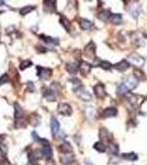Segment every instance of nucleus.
<instances>
[{"mask_svg":"<svg viewBox=\"0 0 147 165\" xmlns=\"http://www.w3.org/2000/svg\"><path fill=\"white\" fill-rule=\"evenodd\" d=\"M29 122L31 123L32 125H38L40 123V117H38V114H32L30 116V119H29Z\"/></svg>","mask_w":147,"mask_h":165,"instance_id":"nucleus-24","label":"nucleus"},{"mask_svg":"<svg viewBox=\"0 0 147 165\" xmlns=\"http://www.w3.org/2000/svg\"><path fill=\"white\" fill-rule=\"evenodd\" d=\"M0 151H1L3 156H6V154H7V152H8V149H7V146H6V144L0 143Z\"/></svg>","mask_w":147,"mask_h":165,"instance_id":"nucleus-36","label":"nucleus"},{"mask_svg":"<svg viewBox=\"0 0 147 165\" xmlns=\"http://www.w3.org/2000/svg\"><path fill=\"white\" fill-rule=\"evenodd\" d=\"M57 110H58V114H62V116L68 117L73 114V109H71V107L66 103H60L59 105H58Z\"/></svg>","mask_w":147,"mask_h":165,"instance_id":"nucleus-4","label":"nucleus"},{"mask_svg":"<svg viewBox=\"0 0 147 165\" xmlns=\"http://www.w3.org/2000/svg\"><path fill=\"white\" fill-rule=\"evenodd\" d=\"M116 93H118L119 96H123V95L127 94V89H126V87L123 85V84H121V85L118 87V89H116Z\"/></svg>","mask_w":147,"mask_h":165,"instance_id":"nucleus-32","label":"nucleus"},{"mask_svg":"<svg viewBox=\"0 0 147 165\" xmlns=\"http://www.w3.org/2000/svg\"><path fill=\"white\" fill-rule=\"evenodd\" d=\"M111 16V13H110V11L109 10H103L102 12H100L99 13V19H101V20H103V21H107V20H109V17Z\"/></svg>","mask_w":147,"mask_h":165,"instance_id":"nucleus-29","label":"nucleus"},{"mask_svg":"<svg viewBox=\"0 0 147 165\" xmlns=\"http://www.w3.org/2000/svg\"><path fill=\"white\" fill-rule=\"evenodd\" d=\"M32 136H33V139H34V140H35V141H38V140H40V136H38V133H36V132H32Z\"/></svg>","mask_w":147,"mask_h":165,"instance_id":"nucleus-39","label":"nucleus"},{"mask_svg":"<svg viewBox=\"0 0 147 165\" xmlns=\"http://www.w3.org/2000/svg\"><path fill=\"white\" fill-rule=\"evenodd\" d=\"M118 114V110L114 107H109L107 109L103 110L102 112V117L103 118H111V117H115Z\"/></svg>","mask_w":147,"mask_h":165,"instance_id":"nucleus-12","label":"nucleus"},{"mask_svg":"<svg viewBox=\"0 0 147 165\" xmlns=\"http://www.w3.org/2000/svg\"><path fill=\"white\" fill-rule=\"evenodd\" d=\"M27 88H28V90L29 92H31V93H33L34 90H35V88H34V85H33V82H29L27 84Z\"/></svg>","mask_w":147,"mask_h":165,"instance_id":"nucleus-37","label":"nucleus"},{"mask_svg":"<svg viewBox=\"0 0 147 165\" xmlns=\"http://www.w3.org/2000/svg\"><path fill=\"white\" fill-rule=\"evenodd\" d=\"M134 77H135L137 80H138V79H145L144 73H143L142 69H139V68L134 69Z\"/></svg>","mask_w":147,"mask_h":165,"instance_id":"nucleus-30","label":"nucleus"},{"mask_svg":"<svg viewBox=\"0 0 147 165\" xmlns=\"http://www.w3.org/2000/svg\"><path fill=\"white\" fill-rule=\"evenodd\" d=\"M0 165H10V162L6 156H3V160H0Z\"/></svg>","mask_w":147,"mask_h":165,"instance_id":"nucleus-38","label":"nucleus"},{"mask_svg":"<svg viewBox=\"0 0 147 165\" xmlns=\"http://www.w3.org/2000/svg\"><path fill=\"white\" fill-rule=\"evenodd\" d=\"M94 92L98 98H104L105 95H107L104 85H103V84H97V85L94 87Z\"/></svg>","mask_w":147,"mask_h":165,"instance_id":"nucleus-7","label":"nucleus"},{"mask_svg":"<svg viewBox=\"0 0 147 165\" xmlns=\"http://www.w3.org/2000/svg\"><path fill=\"white\" fill-rule=\"evenodd\" d=\"M36 69H38V76L40 78H42V79H49L52 76V74H53V72H52L51 68H47V67H42V66H38L36 67Z\"/></svg>","mask_w":147,"mask_h":165,"instance_id":"nucleus-3","label":"nucleus"},{"mask_svg":"<svg viewBox=\"0 0 147 165\" xmlns=\"http://www.w3.org/2000/svg\"><path fill=\"white\" fill-rule=\"evenodd\" d=\"M99 136L102 141H109L111 139V133L105 128H101L100 131H99Z\"/></svg>","mask_w":147,"mask_h":165,"instance_id":"nucleus-15","label":"nucleus"},{"mask_svg":"<svg viewBox=\"0 0 147 165\" xmlns=\"http://www.w3.org/2000/svg\"><path fill=\"white\" fill-rule=\"evenodd\" d=\"M85 165H94V164H92V162L90 160H86L85 161Z\"/></svg>","mask_w":147,"mask_h":165,"instance_id":"nucleus-40","label":"nucleus"},{"mask_svg":"<svg viewBox=\"0 0 147 165\" xmlns=\"http://www.w3.org/2000/svg\"><path fill=\"white\" fill-rule=\"evenodd\" d=\"M92 25H94V23H92L90 20H88V19H81L80 20V27H81V29L83 30L91 29Z\"/></svg>","mask_w":147,"mask_h":165,"instance_id":"nucleus-20","label":"nucleus"},{"mask_svg":"<svg viewBox=\"0 0 147 165\" xmlns=\"http://www.w3.org/2000/svg\"><path fill=\"white\" fill-rule=\"evenodd\" d=\"M127 60H129L127 62L131 63V64H133V65H135V66H137V67H142L143 65H144V62H145L144 58L137 53H131L129 55V58H127Z\"/></svg>","mask_w":147,"mask_h":165,"instance_id":"nucleus-2","label":"nucleus"},{"mask_svg":"<svg viewBox=\"0 0 147 165\" xmlns=\"http://www.w3.org/2000/svg\"><path fill=\"white\" fill-rule=\"evenodd\" d=\"M84 54L88 58H94V56H96V45L92 42H90L84 50Z\"/></svg>","mask_w":147,"mask_h":165,"instance_id":"nucleus-5","label":"nucleus"},{"mask_svg":"<svg viewBox=\"0 0 147 165\" xmlns=\"http://www.w3.org/2000/svg\"><path fill=\"white\" fill-rule=\"evenodd\" d=\"M41 152H42L43 157H46L47 160L53 156V150H52L51 145H48V146H44L42 150H41Z\"/></svg>","mask_w":147,"mask_h":165,"instance_id":"nucleus-19","label":"nucleus"},{"mask_svg":"<svg viewBox=\"0 0 147 165\" xmlns=\"http://www.w3.org/2000/svg\"><path fill=\"white\" fill-rule=\"evenodd\" d=\"M140 12H142V7H140L139 3H135V5L132 6V8L129 9V14H131L133 18L137 19L138 16L140 14Z\"/></svg>","mask_w":147,"mask_h":165,"instance_id":"nucleus-11","label":"nucleus"},{"mask_svg":"<svg viewBox=\"0 0 147 165\" xmlns=\"http://www.w3.org/2000/svg\"><path fill=\"white\" fill-rule=\"evenodd\" d=\"M43 96H44V98L46 99L47 101H54L56 99L55 93H54V90L51 89V88H44V89H43Z\"/></svg>","mask_w":147,"mask_h":165,"instance_id":"nucleus-10","label":"nucleus"},{"mask_svg":"<svg viewBox=\"0 0 147 165\" xmlns=\"http://www.w3.org/2000/svg\"><path fill=\"white\" fill-rule=\"evenodd\" d=\"M34 9H35V7H34V6H27V7L21 8L19 12H20L21 16H25V14H28V13H30L31 11H33Z\"/></svg>","mask_w":147,"mask_h":165,"instance_id":"nucleus-25","label":"nucleus"},{"mask_svg":"<svg viewBox=\"0 0 147 165\" xmlns=\"http://www.w3.org/2000/svg\"><path fill=\"white\" fill-rule=\"evenodd\" d=\"M91 65L89 64V63L87 62H83L80 64V66H79V69H80V73L83 74L84 76H87L88 74L91 72Z\"/></svg>","mask_w":147,"mask_h":165,"instance_id":"nucleus-14","label":"nucleus"},{"mask_svg":"<svg viewBox=\"0 0 147 165\" xmlns=\"http://www.w3.org/2000/svg\"><path fill=\"white\" fill-rule=\"evenodd\" d=\"M75 161V155L73 153H64L60 155V162L64 165H68Z\"/></svg>","mask_w":147,"mask_h":165,"instance_id":"nucleus-8","label":"nucleus"},{"mask_svg":"<svg viewBox=\"0 0 147 165\" xmlns=\"http://www.w3.org/2000/svg\"><path fill=\"white\" fill-rule=\"evenodd\" d=\"M30 66H32V62L30 60H28V61H23V62H21V64H20V69H25V68H28V67H30Z\"/></svg>","mask_w":147,"mask_h":165,"instance_id":"nucleus-33","label":"nucleus"},{"mask_svg":"<svg viewBox=\"0 0 147 165\" xmlns=\"http://www.w3.org/2000/svg\"><path fill=\"white\" fill-rule=\"evenodd\" d=\"M99 65H100V66L102 67V68H104V69H110L112 67L111 63L108 62V61H100Z\"/></svg>","mask_w":147,"mask_h":165,"instance_id":"nucleus-34","label":"nucleus"},{"mask_svg":"<svg viewBox=\"0 0 147 165\" xmlns=\"http://www.w3.org/2000/svg\"><path fill=\"white\" fill-rule=\"evenodd\" d=\"M76 94H77V96H78L79 98L81 99V100H84V101H90V100H91V94H90V93H88L87 90L83 89V88H79V89H77Z\"/></svg>","mask_w":147,"mask_h":165,"instance_id":"nucleus-9","label":"nucleus"},{"mask_svg":"<svg viewBox=\"0 0 147 165\" xmlns=\"http://www.w3.org/2000/svg\"><path fill=\"white\" fill-rule=\"evenodd\" d=\"M60 24L65 28L66 31H70V27H71V23L69 22V20L66 18V17H60Z\"/></svg>","mask_w":147,"mask_h":165,"instance_id":"nucleus-22","label":"nucleus"},{"mask_svg":"<svg viewBox=\"0 0 147 165\" xmlns=\"http://www.w3.org/2000/svg\"><path fill=\"white\" fill-rule=\"evenodd\" d=\"M94 150H96V151L101 152V153L105 152V150H107V147H105V145L103 144V142H97V143H94Z\"/></svg>","mask_w":147,"mask_h":165,"instance_id":"nucleus-27","label":"nucleus"},{"mask_svg":"<svg viewBox=\"0 0 147 165\" xmlns=\"http://www.w3.org/2000/svg\"><path fill=\"white\" fill-rule=\"evenodd\" d=\"M123 158H125V160H129V161H135V160H137V154L136 153H125V154H123Z\"/></svg>","mask_w":147,"mask_h":165,"instance_id":"nucleus-31","label":"nucleus"},{"mask_svg":"<svg viewBox=\"0 0 147 165\" xmlns=\"http://www.w3.org/2000/svg\"><path fill=\"white\" fill-rule=\"evenodd\" d=\"M14 120H16L17 127H24L25 120H24V112H23L22 108L18 105L14 104Z\"/></svg>","mask_w":147,"mask_h":165,"instance_id":"nucleus-1","label":"nucleus"},{"mask_svg":"<svg viewBox=\"0 0 147 165\" xmlns=\"http://www.w3.org/2000/svg\"><path fill=\"white\" fill-rule=\"evenodd\" d=\"M5 134H1V136H0V143H3V140H5Z\"/></svg>","mask_w":147,"mask_h":165,"instance_id":"nucleus-41","label":"nucleus"},{"mask_svg":"<svg viewBox=\"0 0 147 165\" xmlns=\"http://www.w3.org/2000/svg\"><path fill=\"white\" fill-rule=\"evenodd\" d=\"M41 39H43V41L46 43H49V44H58L57 39H53L51 36H46V35H41Z\"/></svg>","mask_w":147,"mask_h":165,"instance_id":"nucleus-28","label":"nucleus"},{"mask_svg":"<svg viewBox=\"0 0 147 165\" xmlns=\"http://www.w3.org/2000/svg\"><path fill=\"white\" fill-rule=\"evenodd\" d=\"M8 82H9V76H8V74H3V75L0 76V86L5 85Z\"/></svg>","mask_w":147,"mask_h":165,"instance_id":"nucleus-35","label":"nucleus"},{"mask_svg":"<svg viewBox=\"0 0 147 165\" xmlns=\"http://www.w3.org/2000/svg\"><path fill=\"white\" fill-rule=\"evenodd\" d=\"M113 67L115 69H118V71L123 72V71H126V69L129 68V63L127 62L126 60H122L121 62H119V63H116V64H114Z\"/></svg>","mask_w":147,"mask_h":165,"instance_id":"nucleus-13","label":"nucleus"},{"mask_svg":"<svg viewBox=\"0 0 147 165\" xmlns=\"http://www.w3.org/2000/svg\"><path fill=\"white\" fill-rule=\"evenodd\" d=\"M59 151L62 152L63 154L64 153H71L73 151V147L69 143H63V144L59 145Z\"/></svg>","mask_w":147,"mask_h":165,"instance_id":"nucleus-21","label":"nucleus"},{"mask_svg":"<svg viewBox=\"0 0 147 165\" xmlns=\"http://www.w3.org/2000/svg\"><path fill=\"white\" fill-rule=\"evenodd\" d=\"M51 130H52V133L56 134L58 131H59V122L56 118H52L51 119Z\"/></svg>","mask_w":147,"mask_h":165,"instance_id":"nucleus-17","label":"nucleus"},{"mask_svg":"<svg viewBox=\"0 0 147 165\" xmlns=\"http://www.w3.org/2000/svg\"><path fill=\"white\" fill-rule=\"evenodd\" d=\"M78 69H79V66L77 63H68V64L66 65V71L70 74H74V75L78 72Z\"/></svg>","mask_w":147,"mask_h":165,"instance_id":"nucleus-18","label":"nucleus"},{"mask_svg":"<svg viewBox=\"0 0 147 165\" xmlns=\"http://www.w3.org/2000/svg\"><path fill=\"white\" fill-rule=\"evenodd\" d=\"M109 152L113 155H116L119 153V145L115 144V143H112L110 142L109 143Z\"/></svg>","mask_w":147,"mask_h":165,"instance_id":"nucleus-26","label":"nucleus"},{"mask_svg":"<svg viewBox=\"0 0 147 165\" xmlns=\"http://www.w3.org/2000/svg\"><path fill=\"white\" fill-rule=\"evenodd\" d=\"M44 7L47 8V11H55L56 9V1H44Z\"/></svg>","mask_w":147,"mask_h":165,"instance_id":"nucleus-23","label":"nucleus"},{"mask_svg":"<svg viewBox=\"0 0 147 165\" xmlns=\"http://www.w3.org/2000/svg\"><path fill=\"white\" fill-rule=\"evenodd\" d=\"M109 20H110V22L113 23V24H120V23H122V21H123L122 14L113 13L109 17Z\"/></svg>","mask_w":147,"mask_h":165,"instance_id":"nucleus-16","label":"nucleus"},{"mask_svg":"<svg viewBox=\"0 0 147 165\" xmlns=\"http://www.w3.org/2000/svg\"><path fill=\"white\" fill-rule=\"evenodd\" d=\"M137 82L138 80L134 76H129V77L125 78L123 85L126 87V89H134V88L137 87Z\"/></svg>","mask_w":147,"mask_h":165,"instance_id":"nucleus-6","label":"nucleus"}]
</instances>
